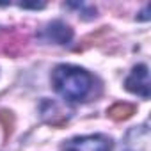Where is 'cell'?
Segmentation results:
<instances>
[{"instance_id":"6da1fadb","label":"cell","mask_w":151,"mask_h":151,"mask_svg":"<svg viewBox=\"0 0 151 151\" xmlns=\"http://www.w3.org/2000/svg\"><path fill=\"white\" fill-rule=\"evenodd\" d=\"M53 89L69 101H82L89 96L94 78L89 71L71 64H59L52 73Z\"/></svg>"},{"instance_id":"7a4b0ae2","label":"cell","mask_w":151,"mask_h":151,"mask_svg":"<svg viewBox=\"0 0 151 151\" xmlns=\"http://www.w3.org/2000/svg\"><path fill=\"white\" fill-rule=\"evenodd\" d=\"M112 139L101 133L73 137L60 146V151H112Z\"/></svg>"},{"instance_id":"3957f363","label":"cell","mask_w":151,"mask_h":151,"mask_svg":"<svg viewBox=\"0 0 151 151\" xmlns=\"http://www.w3.org/2000/svg\"><path fill=\"white\" fill-rule=\"evenodd\" d=\"M124 87L126 91L147 100L149 94H151V84H149V71H147V66L146 64H137L132 73L126 77L124 80Z\"/></svg>"},{"instance_id":"277c9868","label":"cell","mask_w":151,"mask_h":151,"mask_svg":"<svg viewBox=\"0 0 151 151\" xmlns=\"http://www.w3.org/2000/svg\"><path fill=\"white\" fill-rule=\"evenodd\" d=\"M151 140V132L147 124L133 126L126 132L123 139V151H147Z\"/></svg>"},{"instance_id":"5b68a950","label":"cell","mask_w":151,"mask_h":151,"mask_svg":"<svg viewBox=\"0 0 151 151\" xmlns=\"http://www.w3.org/2000/svg\"><path fill=\"white\" fill-rule=\"evenodd\" d=\"M43 36L46 41H52L55 45H69L73 39V29L64 22H52L46 25Z\"/></svg>"},{"instance_id":"8992f818","label":"cell","mask_w":151,"mask_h":151,"mask_svg":"<svg viewBox=\"0 0 151 151\" xmlns=\"http://www.w3.org/2000/svg\"><path fill=\"white\" fill-rule=\"evenodd\" d=\"M39 112H41V117L45 123L52 124V126H62L68 123V116L66 112L60 110V107L53 101V100H43L41 105H39Z\"/></svg>"},{"instance_id":"52a82bcc","label":"cell","mask_w":151,"mask_h":151,"mask_svg":"<svg viewBox=\"0 0 151 151\" xmlns=\"http://www.w3.org/2000/svg\"><path fill=\"white\" fill-rule=\"evenodd\" d=\"M0 52H4L7 55H18L20 52H23L25 45H27V37L25 36H20V34H14V32H6L0 39Z\"/></svg>"},{"instance_id":"ba28073f","label":"cell","mask_w":151,"mask_h":151,"mask_svg":"<svg viewBox=\"0 0 151 151\" xmlns=\"http://www.w3.org/2000/svg\"><path fill=\"white\" fill-rule=\"evenodd\" d=\"M135 110H137L135 105L123 101V103H114V105L107 110V116H109L110 119H114V121H126V119H130V117L135 114Z\"/></svg>"},{"instance_id":"9c48e42d","label":"cell","mask_w":151,"mask_h":151,"mask_svg":"<svg viewBox=\"0 0 151 151\" xmlns=\"http://www.w3.org/2000/svg\"><path fill=\"white\" fill-rule=\"evenodd\" d=\"M0 123H2V126H4V137L9 139V135L13 133V126H14L13 112H9V110H0Z\"/></svg>"},{"instance_id":"30bf717a","label":"cell","mask_w":151,"mask_h":151,"mask_svg":"<svg viewBox=\"0 0 151 151\" xmlns=\"http://www.w3.org/2000/svg\"><path fill=\"white\" fill-rule=\"evenodd\" d=\"M68 7H75V9H78V11L82 9V11L86 13V14H84L86 20H91V18L96 16V9L91 7V6H86V4H82V2H80V4H68Z\"/></svg>"},{"instance_id":"8fae6325","label":"cell","mask_w":151,"mask_h":151,"mask_svg":"<svg viewBox=\"0 0 151 151\" xmlns=\"http://www.w3.org/2000/svg\"><path fill=\"white\" fill-rule=\"evenodd\" d=\"M20 7H23V9H41V7H45V4H20Z\"/></svg>"},{"instance_id":"7c38bea8","label":"cell","mask_w":151,"mask_h":151,"mask_svg":"<svg viewBox=\"0 0 151 151\" xmlns=\"http://www.w3.org/2000/svg\"><path fill=\"white\" fill-rule=\"evenodd\" d=\"M147 11H149V7L146 6V7H144V11L140 13V16H139V20H144V22H146V20H149V16H147Z\"/></svg>"}]
</instances>
